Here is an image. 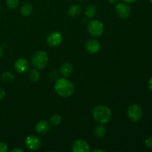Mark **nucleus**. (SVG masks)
Here are the masks:
<instances>
[{
	"label": "nucleus",
	"mask_w": 152,
	"mask_h": 152,
	"mask_svg": "<svg viewBox=\"0 0 152 152\" xmlns=\"http://www.w3.org/2000/svg\"><path fill=\"white\" fill-rule=\"evenodd\" d=\"M54 89L58 95L62 97H69L74 92V86L73 83L65 77L56 80Z\"/></svg>",
	"instance_id": "obj_1"
},
{
	"label": "nucleus",
	"mask_w": 152,
	"mask_h": 152,
	"mask_svg": "<svg viewBox=\"0 0 152 152\" xmlns=\"http://www.w3.org/2000/svg\"><path fill=\"white\" fill-rule=\"evenodd\" d=\"M93 117L96 121L101 124H106L111 119V111L105 105H97L93 109Z\"/></svg>",
	"instance_id": "obj_2"
},
{
	"label": "nucleus",
	"mask_w": 152,
	"mask_h": 152,
	"mask_svg": "<svg viewBox=\"0 0 152 152\" xmlns=\"http://www.w3.org/2000/svg\"><path fill=\"white\" fill-rule=\"evenodd\" d=\"M48 56L44 50H38L32 57V64L37 69H43L48 63Z\"/></svg>",
	"instance_id": "obj_3"
},
{
	"label": "nucleus",
	"mask_w": 152,
	"mask_h": 152,
	"mask_svg": "<svg viewBox=\"0 0 152 152\" xmlns=\"http://www.w3.org/2000/svg\"><path fill=\"white\" fill-rule=\"evenodd\" d=\"M88 31L93 37H100L104 32L103 24L99 20L91 21L88 25Z\"/></svg>",
	"instance_id": "obj_4"
},
{
	"label": "nucleus",
	"mask_w": 152,
	"mask_h": 152,
	"mask_svg": "<svg viewBox=\"0 0 152 152\" xmlns=\"http://www.w3.org/2000/svg\"><path fill=\"white\" fill-rule=\"evenodd\" d=\"M127 114L131 121L133 122V123H137L142 117V108L138 105L134 104V105H130L129 107Z\"/></svg>",
	"instance_id": "obj_5"
},
{
	"label": "nucleus",
	"mask_w": 152,
	"mask_h": 152,
	"mask_svg": "<svg viewBox=\"0 0 152 152\" xmlns=\"http://www.w3.org/2000/svg\"><path fill=\"white\" fill-rule=\"evenodd\" d=\"M25 144L27 148L31 151H38L42 147V142L39 138L34 135L27 137L25 140Z\"/></svg>",
	"instance_id": "obj_6"
},
{
	"label": "nucleus",
	"mask_w": 152,
	"mask_h": 152,
	"mask_svg": "<svg viewBox=\"0 0 152 152\" xmlns=\"http://www.w3.org/2000/svg\"><path fill=\"white\" fill-rule=\"evenodd\" d=\"M115 11L117 16L122 19H126L128 18L131 13V7L129 4L126 3H119L116 5Z\"/></svg>",
	"instance_id": "obj_7"
},
{
	"label": "nucleus",
	"mask_w": 152,
	"mask_h": 152,
	"mask_svg": "<svg viewBox=\"0 0 152 152\" xmlns=\"http://www.w3.org/2000/svg\"><path fill=\"white\" fill-rule=\"evenodd\" d=\"M62 36L57 31H54L50 34L47 37V42L50 47H57L62 43Z\"/></svg>",
	"instance_id": "obj_8"
},
{
	"label": "nucleus",
	"mask_w": 152,
	"mask_h": 152,
	"mask_svg": "<svg viewBox=\"0 0 152 152\" xmlns=\"http://www.w3.org/2000/svg\"><path fill=\"white\" fill-rule=\"evenodd\" d=\"M72 151L74 152H89L90 146L86 141L83 140H77L73 143Z\"/></svg>",
	"instance_id": "obj_9"
},
{
	"label": "nucleus",
	"mask_w": 152,
	"mask_h": 152,
	"mask_svg": "<svg viewBox=\"0 0 152 152\" xmlns=\"http://www.w3.org/2000/svg\"><path fill=\"white\" fill-rule=\"evenodd\" d=\"M86 48L90 53H96L100 50V43L98 40L94 39H91L88 40L86 44Z\"/></svg>",
	"instance_id": "obj_10"
},
{
	"label": "nucleus",
	"mask_w": 152,
	"mask_h": 152,
	"mask_svg": "<svg viewBox=\"0 0 152 152\" xmlns=\"http://www.w3.org/2000/svg\"><path fill=\"white\" fill-rule=\"evenodd\" d=\"M15 70L19 74H24L27 72L29 68V63L25 59H19L15 62Z\"/></svg>",
	"instance_id": "obj_11"
},
{
	"label": "nucleus",
	"mask_w": 152,
	"mask_h": 152,
	"mask_svg": "<svg viewBox=\"0 0 152 152\" xmlns=\"http://www.w3.org/2000/svg\"><path fill=\"white\" fill-rule=\"evenodd\" d=\"M36 132L39 134H45L46 133L50 131V126L49 123H48L45 120H42V121H39L36 124L35 126Z\"/></svg>",
	"instance_id": "obj_12"
},
{
	"label": "nucleus",
	"mask_w": 152,
	"mask_h": 152,
	"mask_svg": "<svg viewBox=\"0 0 152 152\" xmlns=\"http://www.w3.org/2000/svg\"><path fill=\"white\" fill-rule=\"evenodd\" d=\"M73 71H74L73 65L70 62H65L62 64L60 68V73L64 77H68L71 76Z\"/></svg>",
	"instance_id": "obj_13"
},
{
	"label": "nucleus",
	"mask_w": 152,
	"mask_h": 152,
	"mask_svg": "<svg viewBox=\"0 0 152 152\" xmlns=\"http://www.w3.org/2000/svg\"><path fill=\"white\" fill-rule=\"evenodd\" d=\"M82 7L79 4H73L68 8V14L71 17H77L80 16L82 13Z\"/></svg>",
	"instance_id": "obj_14"
},
{
	"label": "nucleus",
	"mask_w": 152,
	"mask_h": 152,
	"mask_svg": "<svg viewBox=\"0 0 152 152\" xmlns=\"http://www.w3.org/2000/svg\"><path fill=\"white\" fill-rule=\"evenodd\" d=\"M94 134L95 137L99 138H102L103 137H105V135L106 134V129H105V126L102 124L97 125V126L95 127L94 131Z\"/></svg>",
	"instance_id": "obj_15"
},
{
	"label": "nucleus",
	"mask_w": 152,
	"mask_h": 152,
	"mask_svg": "<svg viewBox=\"0 0 152 152\" xmlns=\"http://www.w3.org/2000/svg\"><path fill=\"white\" fill-rule=\"evenodd\" d=\"M33 11V5L30 3H25L20 8V13L23 16H29Z\"/></svg>",
	"instance_id": "obj_16"
},
{
	"label": "nucleus",
	"mask_w": 152,
	"mask_h": 152,
	"mask_svg": "<svg viewBox=\"0 0 152 152\" xmlns=\"http://www.w3.org/2000/svg\"><path fill=\"white\" fill-rule=\"evenodd\" d=\"M96 7H94L92 4H90V5H88L87 7H86V10H85V13H86V16H87L88 18H94L96 15Z\"/></svg>",
	"instance_id": "obj_17"
},
{
	"label": "nucleus",
	"mask_w": 152,
	"mask_h": 152,
	"mask_svg": "<svg viewBox=\"0 0 152 152\" xmlns=\"http://www.w3.org/2000/svg\"><path fill=\"white\" fill-rule=\"evenodd\" d=\"M41 75L39 71L37 69H32L29 73V79L32 82H38L39 80Z\"/></svg>",
	"instance_id": "obj_18"
},
{
	"label": "nucleus",
	"mask_w": 152,
	"mask_h": 152,
	"mask_svg": "<svg viewBox=\"0 0 152 152\" xmlns=\"http://www.w3.org/2000/svg\"><path fill=\"white\" fill-rule=\"evenodd\" d=\"M62 123V117L59 114H53L50 117V123L54 126H57Z\"/></svg>",
	"instance_id": "obj_19"
},
{
	"label": "nucleus",
	"mask_w": 152,
	"mask_h": 152,
	"mask_svg": "<svg viewBox=\"0 0 152 152\" xmlns=\"http://www.w3.org/2000/svg\"><path fill=\"white\" fill-rule=\"evenodd\" d=\"M1 78H2L3 81L7 82V83H10V82H12L14 80L15 77L12 73L10 72H4L2 74V76H1Z\"/></svg>",
	"instance_id": "obj_20"
},
{
	"label": "nucleus",
	"mask_w": 152,
	"mask_h": 152,
	"mask_svg": "<svg viewBox=\"0 0 152 152\" xmlns=\"http://www.w3.org/2000/svg\"><path fill=\"white\" fill-rule=\"evenodd\" d=\"M6 3L9 8L15 9L19 5V0H6Z\"/></svg>",
	"instance_id": "obj_21"
},
{
	"label": "nucleus",
	"mask_w": 152,
	"mask_h": 152,
	"mask_svg": "<svg viewBox=\"0 0 152 152\" xmlns=\"http://www.w3.org/2000/svg\"><path fill=\"white\" fill-rule=\"evenodd\" d=\"M144 145L148 148H152V137L146 138L144 141Z\"/></svg>",
	"instance_id": "obj_22"
},
{
	"label": "nucleus",
	"mask_w": 152,
	"mask_h": 152,
	"mask_svg": "<svg viewBox=\"0 0 152 152\" xmlns=\"http://www.w3.org/2000/svg\"><path fill=\"white\" fill-rule=\"evenodd\" d=\"M8 150L7 145L4 142H0V152H7Z\"/></svg>",
	"instance_id": "obj_23"
},
{
	"label": "nucleus",
	"mask_w": 152,
	"mask_h": 152,
	"mask_svg": "<svg viewBox=\"0 0 152 152\" xmlns=\"http://www.w3.org/2000/svg\"><path fill=\"white\" fill-rule=\"evenodd\" d=\"M4 95H5V91L4 90L3 88H1L0 86V100H1L4 98Z\"/></svg>",
	"instance_id": "obj_24"
},
{
	"label": "nucleus",
	"mask_w": 152,
	"mask_h": 152,
	"mask_svg": "<svg viewBox=\"0 0 152 152\" xmlns=\"http://www.w3.org/2000/svg\"><path fill=\"white\" fill-rule=\"evenodd\" d=\"M148 88H149V90L151 91H152V77L151 79H150L149 81H148Z\"/></svg>",
	"instance_id": "obj_25"
},
{
	"label": "nucleus",
	"mask_w": 152,
	"mask_h": 152,
	"mask_svg": "<svg viewBox=\"0 0 152 152\" xmlns=\"http://www.w3.org/2000/svg\"><path fill=\"white\" fill-rule=\"evenodd\" d=\"M11 152H23V150L22 149H19V148H13V149H12Z\"/></svg>",
	"instance_id": "obj_26"
},
{
	"label": "nucleus",
	"mask_w": 152,
	"mask_h": 152,
	"mask_svg": "<svg viewBox=\"0 0 152 152\" xmlns=\"http://www.w3.org/2000/svg\"><path fill=\"white\" fill-rule=\"evenodd\" d=\"M123 1L126 3H134L137 1V0H123Z\"/></svg>",
	"instance_id": "obj_27"
},
{
	"label": "nucleus",
	"mask_w": 152,
	"mask_h": 152,
	"mask_svg": "<svg viewBox=\"0 0 152 152\" xmlns=\"http://www.w3.org/2000/svg\"><path fill=\"white\" fill-rule=\"evenodd\" d=\"M111 4H114V3H117V1H119V0H108Z\"/></svg>",
	"instance_id": "obj_28"
},
{
	"label": "nucleus",
	"mask_w": 152,
	"mask_h": 152,
	"mask_svg": "<svg viewBox=\"0 0 152 152\" xmlns=\"http://www.w3.org/2000/svg\"><path fill=\"white\" fill-rule=\"evenodd\" d=\"M105 151L103 150H101V149H94L93 150V152H104Z\"/></svg>",
	"instance_id": "obj_29"
},
{
	"label": "nucleus",
	"mask_w": 152,
	"mask_h": 152,
	"mask_svg": "<svg viewBox=\"0 0 152 152\" xmlns=\"http://www.w3.org/2000/svg\"><path fill=\"white\" fill-rule=\"evenodd\" d=\"M1 56H2V50H1V48H0V57H1Z\"/></svg>",
	"instance_id": "obj_30"
},
{
	"label": "nucleus",
	"mask_w": 152,
	"mask_h": 152,
	"mask_svg": "<svg viewBox=\"0 0 152 152\" xmlns=\"http://www.w3.org/2000/svg\"><path fill=\"white\" fill-rule=\"evenodd\" d=\"M77 1H84V0H77Z\"/></svg>",
	"instance_id": "obj_31"
},
{
	"label": "nucleus",
	"mask_w": 152,
	"mask_h": 152,
	"mask_svg": "<svg viewBox=\"0 0 152 152\" xmlns=\"http://www.w3.org/2000/svg\"><path fill=\"white\" fill-rule=\"evenodd\" d=\"M149 1H150V2L152 3V0H149Z\"/></svg>",
	"instance_id": "obj_32"
},
{
	"label": "nucleus",
	"mask_w": 152,
	"mask_h": 152,
	"mask_svg": "<svg viewBox=\"0 0 152 152\" xmlns=\"http://www.w3.org/2000/svg\"><path fill=\"white\" fill-rule=\"evenodd\" d=\"M0 11H1V6H0Z\"/></svg>",
	"instance_id": "obj_33"
}]
</instances>
